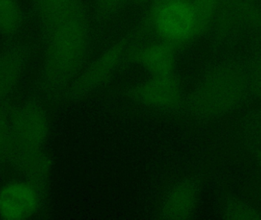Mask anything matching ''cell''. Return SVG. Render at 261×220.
<instances>
[{"label": "cell", "mask_w": 261, "mask_h": 220, "mask_svg": "<svg viewBox=\"0 0 261 220\" xmlns=\"http://www.w3.org/2000/svg\"><path fill=\"white\" fill-rule=\"evenodd\" d=\"M47 190L26 178H15L0 187V219L23 220L36 216L44 205Z\"/></svg>", "instance_id": "5b68a950"}, {"label": "cell", "mask_w": 261, "mask_h": 220, "mask_svg": "<svg viewBox=\"0 0 261 220\" xmlns=\"http://www.w3.org/2000/svg\"><path fill=\"white\" fill-rule=\"evenodd\" d=\"M248 92L245 66L236 61H224L204 75L192 94L190 104L199 116L219 118L236 110Z\"/></svg>", "instance_id": "7a4b0ae2"}, {"label": "cell", "mask_w": 261, "mask_h": 220, "mask_svg": "<svg viewBox=\"0 0 261 220\" xmlns=\"http://www.w3.org/2000/svg\"><path fill=\"white\" fill-rule=\"evenodd\" d=\"M150 2L151 0H130V3L135 6H145V5H148Z\"/></svg>", "instance_id": "d6986e66"}, {"label": "cell", "mask_w": 261, "mask_h": 220, "mask_svg": "<svg viewBox=\"0 0 261 220\" xmlns=\"http://www.w3.org/2000/svg\"><path fill=\"white\" fill-rule=\"evenodd\" d=\"M128 37L121 38L107 47L87 67L83 68L70 86L74 96H85L97 90L111 79L124 60L127 58Z\"/></svg>", "instance_id": "52a82bcc"}, {"label": "cell", "mask_w": 261, "mask_h": 220, "mask_svg": "<svg viewBox=\"0 0 261 220\" xmlns=\"http://www.w3.org/2000/svg\"><path fill=\"white\" fill-rule=\"evenodd\" d=\"M14 104L12 101L0 106V172L9 165L11 151V116Z\"/></svg>", "instance_id": "5bb4252c"}, {"label": "cell", "mask_w": 261, "mask_h": 220, "mask_svg": "<svg viewBox=\"0 0 261 220\" xmlns=\"http://www.w3.org/2000/svg\"><path fill=\"white\" fill-rule=\"evenodd\" d=\"M50 132L48 113L42 103L28 98L14 104L11 116V151L9 165L21 175L47 153Z\"/></svg>", "instance_id": "3957f363"}, {"label": "cell", "mask_w": 261, "mask_h": 220, "mask_svg": "<svg viewBox=\"0 0 261 220\" xmlns=\"http://www.w3.org/2000/svg\"><path fill=\"white\" fill-rule=\"evenodd\" d=\"M24 11L19 0H0V35L15 36L22 27Z\"/></svg>", "instance_id": "4fadbf2b"}, {"label": "cell", "mask_w": 261, "mask_h": 220, "mask_svg": "<svg viewBox=\"0 0 261 220\" xmlns=\"http://www.w3.org/2000/svg\"><path fill=\"white\" fill-rule=\"evenodd\" d=\"M176 52V47L158 40L128 49L127 58L150 76H164L174 74Z\"/></svg>", "instance_id": "30bf717a"}, {"label": "cell", "mask_w": 261, "mask_h": 220, "mask_svg": "<svg viewBox=\"0 0 261 220\" xmlns=\"http://www.w3.org/2000/svg\"><path fill=\"white\" fill-rule=\"evenodd\" d=\"M245 130L250 141L261 147V110L254 111V113L249 115Z\"/></svg>", "instance_id": "ac0fdd59"}, {"label": "cell", "mask_w": 261, "mask_h": 220, "mask_svg": "<svg viewBox=\"0 0 261 220\" xmlns=\"http://www.w3.org/2000/svg\"><path fill=\"white\" fill-rule=\"evenodd\" d=\"M164 1H167V0H151V2H150V3H161V2ZM150 3H149V4H150Z\"/></svg>", "instance_id": "ffe728a7"}, {"label": "cell", "mask_w": 261, "mask_h": 220, "mask_svg": "<svg viewBox=\"0 0 261 220\" xmlns=\"http://www.w3.org/2000/svg\"><path fill=\"white\" fill-rule=\"evenodd\" d=\"M210 30L220 41L242 31H261V5L256 0H221Z\"/></svg>", "instance_id": "8992f818"}, {"label": "cell", "mask_w": 261, "mask_h": 220, "mask_svg": "<svg viewBox=\"0 0 261 220\" xmlns=\"http://www.w3.org/2000/svg\"><path fill=\"white\" fill-rule=\"evenodd\" d=\"M44 33L76 17L87 15L84 0H32Z\"/></svg>", "instance_id": "7c38bea8"}, {"label": "cell", "mask_w": 261, "mask_h": 220, "mask_svg": "<svg viewBox=\"0 0 261 220\" xmlns=\"http://www.w3.org/2000/svg\"><path fill=\"white\" fill-rule=\"evenodd\" d=\"M245 69L250 92L261 100V51L251 57Z\"/></svg>", "instance_id": "2e32d148"}, {"label": "cell", "mask_w": 261, "mask_h": 220, "mask_svg": "<svg viewBox=\"0 0 261 220\" xmlns=\"http://www.w3.org/2000/svg\"><path fill=\"white\" fill-rule=\"evenodd\" d=\"M130 0H93L94 16L99 25H106L122 12Z\"/></svg>", "instance_id": "9a60e30c"}, {"label": "cell", "mask_w": 261, "mask_h": 220, "mask_svg": "<svg viewBox=\"0 0 261 220\" xmlns=\"http://www.w3.org/2000/svg\"><path fill=\"white\" fill-rule=\"evenodd\" d=\"M44 36L41 87L47 96H57L71 86L84 68L91 37L88 15L63 23Z\"/></svg>", "instance_id": "6da1fadb"}, {"label": "cell", "mask_w": 261, "mask_h": 220, "mask_svg": "<svg viewBox=\"0 0 261 220\" xmlns=\"http://www.w3.org/2000/svg\"><path fill=\"white\" fill-rule=\"evenodd\" d=\"M130 96L144 107L158 110H173L182 104V90L174 74L150 76L132 89Z\"/></svg>", "instance_id": "ba28073f"}, {"label": "cell", "mask_w": 261, "mask_h": 220, "mask_svg": "<svg viewBox=\"0 0 261 220\" xmlns=\"http://www.w3.org/2000/svg\"><path fill=\"white\" fill-rule=\"evenodd\" d=\"M29 47L15 43L0 50V106L11 101L21 84L28 64Z\"/></svg>", "instance_id": "9c48e42d"}, {"label": "cell", "mask_w": 261, "mask_h": 220, "mask_svg": "<svg viewBox=\"0 0 261 220\" xmlns=\"http://www.w3.org/2000/svg\"><path fill=\"white\" fill-rule=\"evenodd\" d=\"M150 34L176 49L199 37L193 1L167 0L147 5L130 38L143 39Z\"/></svg>", "instance_id": "277c9868"}, {"label": "cell", "mask_w": 261, "mask_h": 220, "mask_svg": "<svg viewBox=\"0 0 261 220\" xmlns=\"http://www.w3.org/2000/svg\"><path fill=\"white\" fill-rule=\"evenodd\" d=\"M258 210L243 201H231L225 208V217L230 219H259Z\"/></svg>", "instance_id": "e0dca14e"}, {"label": "cell", "mask_w": 261, "mask_h": 220, "mask_svg": "<svg viewBox=\"0 0 261 220\" xmlns=\"http://www.w3.org/2000/svg\"><path fill=\"white\" fill-rule=\"evenodd\" d=\"M198 200L199 191L196 184L189 180L179 181L163 200L160 215L163 219H189L196 211Z\"/></svg>", "instance_id": "8fae6325"}]
</instances>
